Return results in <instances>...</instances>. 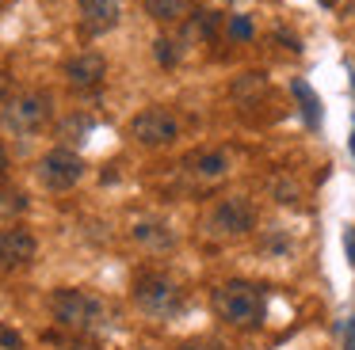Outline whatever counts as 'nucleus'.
I'll use <instances>...</instances> for the list:
<instances>
[{"mask_svg": "<svg viewBox=\"0 0 355 350\" xmlns=\"http://www.w3.org/2000/svg\"><path fill=\"white\" fill-rule=\"evenodd\" d=\"M50 316L62 331H73V335H96L111 324L107 304L88 289H73V286H62L50 293Z\"/></svg>", "mask_w": 355, "mask_h": 350, "instance_id": "obj_1", "label": "nucleus"}, {"mask_svg": "<svg viewBox=\"0 0 355 350\" xmlns=\"http://www.w3.org/2000/svg\"><path fill=\"white\" fill-rule=\"evenodd\" d=\"M210 304H214V316L225 320L230 327H260L263 312H268L263 289L256 282H245V278H230L222 286H214Z\"/></svg>", "mask_w": 355, "mask_h": 350, "instance_id": "obj_2", "label": "nucleus"}, {"mask_svg": "<svg viewBox=\"0 0 355 350\" xmlns=\"http://www.w3.org/2000/svg\"><path fill=\"white\" fill-rule=\"evenodd\" d=\"M130 297H134V304L153 320H172L184 308V289H180V282L168 278V274H161V270L138 274L134 286H130Z\"/></svg>", "mask_w": 355, "mask_h": 350, "instance_id": "obj_3", "label": "nucleus"}, {"mask_svg": "<svg viewBox=\"0 0 355 350\" xmlns=\"http://www.w3.org/2000/svg\"><path fill=\"white\" fill-rule=\"evenodd\" d=\"M50 114H54V99L50 91H19L4 103L0 111V129L12 137H35L46 129Z\"/></svg>", "mask_w": 355, "mask_h": 350, "instance_id": "obj_4", "label": "nucleus"}, {"mask_svg": "<svg viewBox=\"0 0 355 350\" xmlns=\"http://www.w3.org/2000/svg\"><path fill=\"white\" fill-rule=\"evenodd\" d=\"M256 228V210L248 198H222L207 210V217L199 221V232L207 240H241Z\"/></svg>", "mask_w": 355, "mask_h": 350, "instance_id": "obj_5", "label": "nucleus"}, {"mask_svg": "<svg viewBox=\"0 0 355 350\" xmlns=\"http://www.w3.org/2000/svg\"><path fill=\"white\" fill-rule=\"evenodd\" d=\"M130 137L146 149H164L180 137V118L164 107H146L130 118Z\"/></svg>", "mask_w": 355, "mask_h": 350, "instance_id": "obj_6", "label": "nucleus"}, {"mask_svg": "<svg viewBox=\"0 0 355 350\" xmlns=\"http://www.w3.org/2000/svg\"><path fill=\"white\" fill-rule=\"evenodd\" d=\"M85 179V160L73 149H50L39 160V183L46 190H73Z\"/></svg>", "mask_w": 355, "mask_h": 350, "instance_id": "obj_7", "label": "nucleus"}, {"mask_svg": "<svg viewBox=\"0 0 355 350\" xmlns=\"http://www.w3.org/2000/svg\"><path fill=\"white\" fill-rule=\"evenodd\" d=\"M39 255V240L27 228H0V270H19Z\"/></svg>", "mask_w": 355, "mask_h": 350, "instance_id": "obj_8", "label": "nucleus"}, {"mask_svg": "<svg viewBox=\"0 0 355 350\" xmlns=\"http://www.w3.org/2000/svg\"><path fill=\"white\" fill-rule=\"evenodd\" d=\"M230 167H233V160H230V152H222V149H199L184 160V175H191L199 187L222 183L225 175H230Z\"/></svg>", "mask_w": 355, "mask_h": 350, "instance_id": "obj_9", "label": "nucleus"}, {"mask_svg": "<svg viewBox=\"0 0 355 350\" xmlns=\"http://www.w3.org/2000/svg\"><path fill=\"white\" fill-rule=\"evenodd\" d=\"M123 4L119 0H77V19L85 35H107L119 27Z\"/></svg>", "mask_w": 355, "mask_h": 350, "instance_id": "obj_10", "label": "nucleus"}, {"mask_svg": "<svg viewBox=\"0 0 355 350\" xmlns=\"http://www.w3.org/2000/svg\"><path fill=\"white\" fill-rule=\"evenodd\" d=\"M103 76H107V61H103V53L96 50H85V53H73L69 61H65V80L73 84V88H100Z\"/></svg>", "mask_w": 355, "mask_h": 350, "instance_id": "obj_11", "label": "nucleus"}, {"mask_svg": "<svg viewBox=\"0 0 355 350\" xmlns=\"http://www.w3.org/2000/svg\"><path fill=\"white\" fill-rule=\"evenodd\" d=\"M130 240L146 251H168V248H176V228L161 217H141V221H134Z\"/></svg>", "mask_w": 355, "mask_h": 350, "instance_id": "obj_12", "label": "nucleus"}, {"mask_svg": "<svg viewBox=\"0 0 355 350\" xmlns=\"http://www.w3.org/2000/svg\"><path fill=\"white\" fill-rule=\"evenodd\" d=\"M218 30H222V12H214V8H195L184 19V35L195 42H214Z\"/></svg>", "mask_w": 355, "mask_h": 350, "instance_id": "obj_13", "label": "nucleus"}, {"mask_svg": "<svg viewBox=\"0 0 355 350\" xmlns=\"http://www.w3.org/2000/svg\"><path fill=\"white\" fill-rule=\"evenodd\" d=\"M146 12L157 23H184L195 12V0H146Z\"/></svg>", "mask_w": 355, "mask_h": 350, "instance_id": "obj_14", "label": "nucleus"}, {"mask_svg": "<svg viewBox=\"0 0 355 350\" xmlns=\"http://www.w3.org/2000/svg\"><path fill=\"white\" fill-rule=\"evenodd\" d=\"M46 342H54L58 350H100L88 335H73V331L69 335H46Z\"/></svg>", "mask_w": 355, "mask_h": 350, "instance_id": "obj_15", "label": "nucleus"}, {"mask_svg": "<svg viewBox=\"0 0 355 350\" xmlns=\"http://www.w3.org/2000/svg\"><path fill=\"white\" fill-rule=\"evenodd\" d=\"M225 35L237 38V42H248V38H252V23H248V15H230V23H225Z\"/></svg>", "mask_w": 355, "mask_h": 350, "instance_id": "obj_16", "label": "nucleus"}, {"mask_svg": "<svg viewBox=\"0 0 355 350\" xmlns=\"http://www.w3.org/2000/svg\"><path fill=\"white\" fill-rule=\"evenodd\" d=\"M153 50H157V61H161L164 68H172L180 61V53H176V42H172V38H157L153 42Z\"/></svg>", "mask_w": 355, "mask_h": 350, "instance_id": "obj_17", "label": "nucleus"}, {"mask_svg": "<svg viewBox=\"0 0 355 350\" xmlns=\"http://www.w3.org/2000/svg\"><path fill=\"white\" fill-rule=\"evenodd\" d=\"M27 210V198L19 190H0V213H24Z\"/></svg>", "mask_w": 355, "mask_h": 350, "instance_id": "obj_18", "label": "nucleus"}, {"mask_svg": "<svg viewBox=\"0 0 355 350\" xmlns=\"http://www.w3.org/2000/svg\"><path fill=\"white\" fill-rule=\"evenodd\" d=\"M294 91L302 95V114H306V122H309V126H317V99L309 95L306 84H294Z\"/></svg>", "mask_w": 355, "mask_h": 350, "instance_id": "obj_19", "label": "nucleus"}, {"mask_svg": "<svg viewBox=\"0 0 355 350\" xmlns=\"http://www.w3.org/2000/svg\"><path fill=\"white\" fill-rule=\"evenodd\" d=\"M0 350H24V335L12 327H0Z\"/></svg>", "mask_w": 355, "mask_h": 350, "instance_id": "obj_20", "label": "nucleus"}, {"mask_svg": "<svg viewBox=\"0 0 355 350\" xmlns=\"http://www.w3.org/2000/svg\"><path fill=\"white\" fill-rule=\"evenodd\" d=\"M180 350H222V347H218L214 339H187Z\"/></svg>", "mask_w": 355, "mask_h": 350, "instance_id": "obj_21", "label": "nucleus"}, {"mask_svg": "<svg viewBox=\"0 0 355 350\" xmlns=\"http://www.w3.org/2000/svg\"><path fill=\"white\" fill-rule=\"evenodd\" d=\"M344 243H347V259H352V266H355V228H347Z\"/></svg>", "mask_w": 355, "mask_h": 350, "instance_id": "obj_22", "label": "nucleus"}, {"mask_svg": "<svg viewBox=\"0 0 355 350\" xmlns=\"http://www.w3.org/2000/svg\"><path fill=\"white\" fill-rule=\"evenodd\" d=\"M8 175V152H4V145H0V179Z\"/></svg>", "mask_w": 355, "mask_h": 350, "instance_id": "obj_23", "label": "nucleus"}, {"mask_svg": "<svg viewBox=\"0 0 355 350\" xmlns=\"http://www.w3.org/2000/svg\"><path fill=\"white\" fill-rule=\"evenodd\" d=\"M141 350H157V347H141Z\"/></svg>", "mask_w": 355, "mask_h": 350, "instance_id": "obj_24", "label": "nucleus"}, {"mask_svg": "<svg viewBox=\"0 0 355 350\" xmlns=\"http://www.w3.org/2000/svg\"><path fill=\"white\" fill-rule=\"evenodd\" d=\"M324 4H336V0H324Z\"/></svg>", "mask_w": 355, "mask_h": 350, "instance_id": "obj_25", "label": "nucleus"}]
</instances>
